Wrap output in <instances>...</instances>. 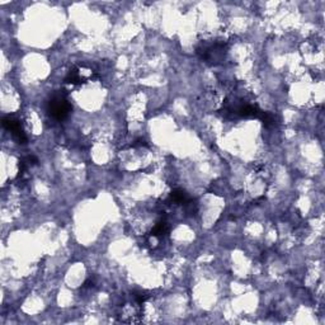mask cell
<instances>
[{
  "label": "cell",
  "instance_id": "6da1fadb",
  "mask_svg": "<svg viewBox=\"0 0 325 325\" xmlns=\"http://www.w3.org/2000/svg\"><path fill=\"white\" fill-rule=\"evenodd\" d=\"M225 43L215 41V42H202L197 47V55L205 62L210 65H216L221 62L225 57Z\"/></svg>",
  "mask_w": 325,
  "mask_h": 325
},
{
  "label": "cell",
  "instance_id": "7a4b0ae2",
  "mask_svg": "<svg viewBox=\"0 0 325 325\" xmlns=\"http://www.w3.org/2000/svg\"><path fill=\"white\" fill-rule=\"evenodd\" d=\"M73 107L62 92L53 93L47 103V111L55 120L62 121L70 115Z\"/></svg>",
  "mask_w": 325,
  "mask_h": 325
},
{
  "label": "cell",
  "instance_id": "3957f363",
  "mask_svg": "<svg viewBox=\"0 0 325 325\" xmlns=\"http://www.w3.org/2000/svg\"><path fill=\"white\" fill-rule=\"evenodd\" d=\"M3 127L8 131L11 132L13 138L18 141V144H25L27 143V136L24 134L22 124L20 121L14 117H5L3 118Z\"/></svg>",
  "mask_w": 325,
  "mask_h": 325
},
{
  "label": "cell",
  "instance_id": "277c9868",
  "mask_svg": "<svg viewBox=\"0 0 325 325\" xmlns=\"http://www.w3.org/2000/svg\"><path fill=\"white\" fill-rule=\"evenodd\" d=\"M170 201L177 203V205H185L187 206L189 202H191V198L188 197V194L185 193V191L183 189H174L170 193Z\"/></svg>",
  "mask_w": 325,
  "mask_h": 325
},
{
  "label": "cell",
  "instance_id": "5b68a950",
  "mask_svg": "<svg viewBox=\"0 0 325 325\" xmlns=\"http://www.w3.org/2000/svg\"><path fill=\"white\" fill-rule=\"evenodd\" d=\"M168 233H169V226H168V224H166L165 220H162V221L157 222V225L154 226V229L152 230V235L157 236V238L165 236Z\"/></svg>",
  "mask_w": 325,
  "mask_h": 325
},
{
  "label": "cell",
  "instance_id": "8992f818",
  "mask_svg": "<svg viewBox=\"0 0 325 325\" xmlns=\"http://www.w3.org/2000/svg\"><path fill=\"white\" fill-rule=\"evenodd\" d=\"M135 299L139 304H144L149 299V295H146V292H136L135 294Z\"/></svg>",
  "mask_w": 325,
  "mask_h": 325
}]
</instances>
